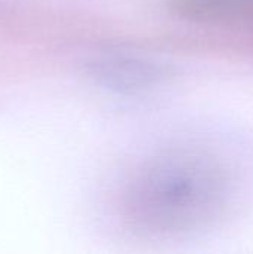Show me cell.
I'll return each instance as SVG.
<instances>
[{"label": "cell", "instance_id": "obj_1", "mask_svg": "<svg viewBox=\"0 0 253 254\" xmlns=\"http://www.w3.org/2000/svg\"><path fill=\"white\" fill-rule=\"evenodd\" d=\"M236 173L224 156L198 150L169 158L149 182V208L169 229H194L230 210Z\"/></svg>", "mask_w": 253, "mask_h": 254}]
</instances>
